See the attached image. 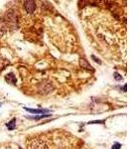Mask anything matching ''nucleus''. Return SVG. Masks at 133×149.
<instances>
[{"label":"nucleus","instance_id":"obj_1","mask_svg":"<svg viewBox=\"0 0 133 149\" xmlns=\"http://www.w3.org/2000/svg\"><path fill=\"white\" fill-rule=\"evenodd\" d=\"M4 22L6 26L11 29H16L18 27V15L15 10H9L4 17Z\"/></svg>","mask_w":133,"mask_h":149},{"label":"nucleus","instance_id":"obj_2","mask_svg":"<svg viewBox=\"0 0 133 149\" xmlns=\"http://www.w3.org/2000/svg\"><path fill=\"white\" fill-rule=\"evenodd\" d=\"M30 149H49L48 145L43 140L35 139L30 144Z\"/></svg>","mask_w":133,"mask_h":149},{"label":"nucleus","instance_id":"obj_3","mask_svg":"<svg viewBox=\"0 0 133 149\" xmlns=\"http://www.w3.org/2000/svg\"><path fill=\"white\" fill-rule=\"evenodd\" d=\"M24 8H25L26 12H28L29 14H32L36 9V3L35 1H31V0H27V1H24L23 3Z\"/></svg>","mask_w":133,"mask_h":149},{"label":"nucleus","instance_id":"obj_4","mask_svg":"<svg viewBox=\"0 0 133 149\" xmlns=\"http://www.w3.org/2000/svg\"><path fill=\"white\" fill-rule=\"evenodd\" d=\"M5 81L10 85H16V77L14 76L13 73H9L5 76Z\"/></svg>","mask_w":133,"mask_h":149},{"label":"nucleus","instance_id":"obj_5","mask_svg":"<svg viewBox=\"0 0 133 149\" xmlns=\"http://www.w3.org/2000/svg\"><path fill=\"white\" fill-rule=\"evenodd\" d=\"M24 109L27 110L28 112H31V113H36V114H45V113H48L50 112V110L48 109H29V107H24Z\"/></svg>","mask_w":133,"mask_h":149},{"label":"nucleus","instance_id":"obj_6","mask_svg":"<svg viewBox=\"0 0 133 149\" xmlns=\"http://www.w3.org/2000/svg\"><path fill=\"white\" fill-rule=\"evenodd\" d=\"M6 30H7L6 24H5V22H4L3 19H1V20H0V37H2V36L5 34Z\"/></svg>","mask_w":133,"mask_h":149},{"label":"nucleus","instance_id":"obj_7","mask_svg":"<svg viewBox=\"0 0 133 149\" xmlns=\"http://www.w3.org/2000/svg\"><path fill=\"white\" fill-rule=\"evenodd\" d=\"M8 130H14L16 128V118H12L8 123L6 124Z\"/></svg>","mask_w":133,"mask_h":149},{"label":"nucleus","instance_id":"obj_8","mask_svg":"<svg viewBox=\"0 0 133 149\" xmlns=\"http://www.w3.org/2000/svg\"><path fill=\"white\" fill-rule=\"evenodd\" d=\"M81 65L83 66V68H86V69H88V70H91V66L88 63V62H86V59H81Z\"/></svg>","mask_w":133,"mask_h":149},{"label":"nucleus","instance_id":"obj_9","mask_svg":"<svg viewBox=\"0 0 133 149\" xmlns=\"http://www.w3.org/2000/svg\"><path fill=\"white\" fill-rule=\"evenodd\" d=\"M50 114H43V115H39V116H35V117H31V118L33 119H36V120H38V119H42V118H45V117H49Z\"/></svg>","mask_w":133,"mask_h":149},{"label":"nucleus","instance_id":"obj_10","mask_svg":"<svg viewBox=\"0 0 133 149\" xmlns=\"http://www.w3.org/2000/svg\"><path fill=\"white\" fill-rule=\"evenodd\" d=\"M114 79L116 81H122V77L118 73H114Z\"/></svg>","mask_w":133,"mask_h":149},{"label":"nucleus","instance_id":"obj_11","mask_svg":"<svg viewBox=\"0 0 133 149\" xmlns=\"http://www.w3.org/2000/svg\"><path fill=\"white\" fill-rule=\"evenodd\" d=\"M120 147H121L120 143H114L112 145V148H111V149H120Z\"/></svg>","mask_w":133,"mask_h":149}]
</instances>
